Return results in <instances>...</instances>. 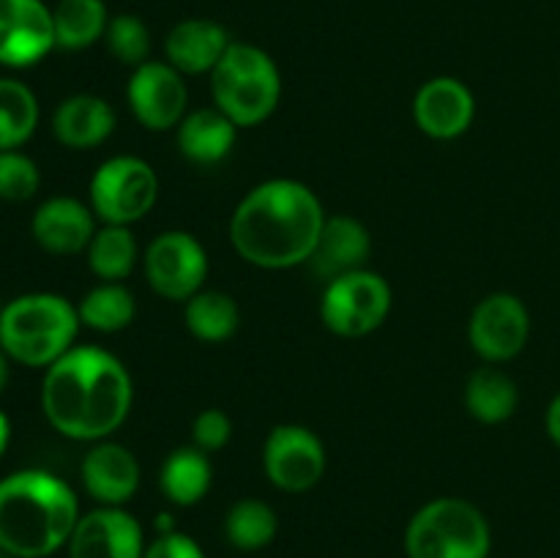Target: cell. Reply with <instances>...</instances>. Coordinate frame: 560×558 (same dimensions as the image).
I'll return each mask as SVG.
<instances>
[{
    "instance_id": "6da1fadb",
    "label": "cell",
    "mask_w": 560,
    "mask_h": 558,
    "mask_svg": "<svg viewBox=\"0 0 560 558\" xmlns=\"http://www.w3.org/2000/svg\"><path fill=\"white\" fill-rule=\"evenodd\" d=\"M131 399L135 383L124 361L93 345H74L44 372V416L71 441H107L129 419Z\"/></svg>"
},
{
    "instance_id": "7a4b0ae2",
    "label": "cell",
    "mask_w": 560,
    "mask_h": 558,
    "mask_svg": "<svg viewBox=\"0 0 560 558\" xmlns=\"http://www.w3.org/2000/svg\"><path fill=\"white\" fill-rule=\"evenodd\" d=\"M326 211L315 191L295 178H271L244 195L230 217V244L246 263L284 271L310 263Z\"/></svg>"
},
{
    "instance_id": "3957f363",
    "label": "cell",
    "mask_w": 560,
    "mask_h": 558,
    "mask_svg": "<svg viewBox=\"0 0 560 558\" xmlns=\"http://www.w3.org/2000/svg\"><path fill=\"white\" fill-rule=\"evenodd\" d=\"M74 490L49 470L27 468L0 479V547L11 558H47L69 545L80 523Z\"/></svg>"
},
{
    "instance_id": "277c9868",
    "label": "cell",
    "mask_w": 560,
    "mask_h": 558,
    "mask_svg": "<svg viewBox=\"0 0 560 558\" xmlns=\"http://www.w3.org/2000/svg\"><path fill=\"white\" fill-rule=\"evenodd\" d=\"M82 321L58 293H25L0 312V348L25 367H49L74 348Z\"/></svg>"
},
{
    "instance_id": "5b68a950",
    "label": "cell",
    "mask_w": 560,
    "mask_h": 558,
    "mask_svg": "<svg viewBox=\"0 0 560 558\" xmlns=\"http://www.w3.org/2000/svg\"><path fill=\"white\" fill-rule=\"evenodd\" d=\"M213 107L222 109L238 129L271 118L282 98V74L266 49L233 42L211 71Z\"/></svg>"
},
{
    "instance_id": "8992f818",
    "label": "cell",
    "mask_w": 560,
    "mask_h": 558,
    "mask_svg": "<svg viewBox=\"0 0 560 558\" xmlns=\"http://www.w3.org/2000/svg\"><path fill=\"white\" fill-rule=\"evenodd\" d=\"M490 547V523L465 498L446 496L424 503L405 528L408 558H487Z\"/></svg>"
},
{
    "instance_id": "52a82bcc",
    "label": "cell",
    "mask_w": 560,
    "mask_h": 558,
    "mask_svg": "<svg viewBox=\"0 0 560 558\" xmlns=\"http://www.w3.org/2000/svg\"><path fill=\"white\" fill-rule=\"evenodd\" d=\"M156 170L140 156H113L98 164L88 189V206L102 224L131 228L156 206Z\"/></svg>"
},
{
    "instance_id": "ba28073f",
    "label": "cell",
    "mask_w": 560,
    "mask_h": 558,
    "mask_svg": "<svg viewBox=\"0 0 560 558\" xmlns=\"http://www.w3.org/2000/svg\"><path fill=\"white\" fill-rule=\"evenodd\" d=\"M392 312V288L377 271L345 274L323 290L320 317L337 337L359 339L377 332Z\"/></svg>"
},
{
    "instance_id": "9c48e42d",
    "label": "cell",
    "mask_w": 560,
    "mask_h": 558,
    "mask_svg": "<svg viewBox=\"0 0 560 558\" xmlns=\"http://www.w3.org/2000/svg\"><path fill=\"white\" fill-rule=\"evenodd\" d=\"M142 271L156 295L167 301H189L206 284L208 255L186 230H167L148 244Z\"/></svg>"
},
{
    "instance_id": "30bf717a",
    "label": "cell",
    "mask_w": 560,
    "mask_h": 558,
    "mask_svg": "<svg viewBox=\"0 0 560 558\" xmlns=\"http://www.w3.org/2000/svg\"><path fill=\"white\" fill-rule=\"evenodd\" d=\"M326 446L304 425H279L262 446V468L268 481L282 492H306L326 474Z\"/></svg>"
},
{
    "instance_id": "8fae6325",
    "label": "cell",
    "mask_w": 560,
    "mask_h": 558,
    "mask_svg": "<svg viewBox=\"0 0 560 558\" xmlns=\"http://www.w3.org/2000/svg\"><path fill=\"white\" fill-rule=\"evenodd\" d=\"M530 337V312L514 293H490L468 321V342L490 364L517 359Z\"/></svg>"
},
{
    "instance_id": "7c38bea8",
    "label": "cell",
    "mask_w": 560,
    "mask_h": 558,
    "mask_svg": "<svg viewBox=\"0 0 560 558\" xmlns=\"http://www.w3.org/2000/svg\"><path fill=\"white\" fill-rule=\"evenodd\" d=\"M126 98L137 124L148 131L178 129L189 104V88L184 74L167 60H148L131 71Z\"/></svg>"
},
{
    "instance_id": "4fadbf2b",
    "label": "cell",
    "mask_w": 560,
    "mask_h": 558,
    "mask_svg": "<svg viewBox=\"0 0 560 558\" xmlns=\"http://www.w3.org/2000/svg\"><path fill=\"white\" fill-rule=\"evenodd\" d=\"M52 49V9L44 0H0V63L25 69Z\"/></svg>"
},
{
    "instance_id": "5bb4252c",
    "label": "cell",
    "mask_w": 560,
    "mask_h": 558,
    "mask_svg": "<svg viewBox=\"0 0 560 558\" xmlns=\"http://www.w3.org/2000/svg\"><path fill=\"white\" fill-rule=\"evenodd\" d=\"M69 558H142L145 536L124 507H98L82 514L69 539Z\"/></svg>"
},
{
    "instance_id": "9a60e30c",
    "label": "cell",
    "mask_w": 560,
    "mask_h": 558,
    "mask_svg": "<svg viewBox=\"0 0 560 558\" xmlns=\"http://www.w3.org/2000/svg\"><path fill=\"white\" fill-rule=\"evenodd\" d=\"M413 118L432 140H457L476 118V98L457 77H432L413 98Z\"/></svg>"
},
{
    "instance_id": "2e32d148",
    "label": "cell",
    "mask_w": 560,
    "mask_h": 558,
    "mask_svg": "<svg viewBox=\"0 0 560 558\" xmlns=\"http://www.w3.org/2000/svg\"><path fill=\"white\" fill-rule=\"evenodd\" d=\"M96 213L77 197H49L36 208L31 233L49 255H80L96 235Z\"/></svg>"
},
{
    "instance_id": "e0dca14e",
    "label": "cell",
    "mask_w": 560,
    "mask_h": 558,
    "mask_svg": "<svg viewBox=\"0 0 560 558\" xmlns=\"http://www.w3.org/2000/svg\"><path fill=\"white\" fill-rule=\"evenodd\" d=\"M82 485L98 507H124L140 487V463L124 443L96 441L82 460Z\"/></svg>"
},
{
    "instance_id": "ac0fdd59",
    "label": "cell",
    "mask_w": 560,
    "mask_h": 558,
    "mask_svg": "<svg viewBox=\"0 0 560 558\" xmlns=\"http://www.w3.org/2000/svg\"><path fill=\"white\" fill-rule=\"evenodd\" d=\"M230 44V33L219 22L184 20L164 38V60L180 74H211Z\"/></svg>"
},
{
    "instance_id": "d6986e66",
    "label": "cell",
    "mask_w": 560,
    "mask_h": 558,
    "mask_svg": "<svg viewBox=\"0 0 560 558\" xmlns=\"http://www.w3.org/2000/svg\"><path fill=\"white\" fill-rule=\"evenodd\" d=\"M372 252L370 230L364 222L348 213H334L323 224L320 241L315 246V255L310 257L315 274L326 277L328 282L345 274L361 271Z\"/></svg>"
},
{
    "instance_id": "ffe728a7",
    "label": "cell",
    "mask_w": 560,
    "mask_h": 558,
    "mask_svg": "<svg viewBox=\"0 0 560 558\" xmlns=\"http://www.w3.org/2000/svg\"><path fill=\"white\" fill-rule=\"evenodd\" d=\"M115 109L107 98L93 93H77L63 98L52 115V131L60 146L71 151H88L115 131Z\"/></svg>"
},
{
    "instance_id": "44dd1931",
    "label": "cell",
    "mask_w": 560,
    "mask_h": 558,
    "mask_svg": "<svg viewBox=\"0 0 560 558\" xmlns=\"http://www.w3.org/2000/svg\"><path fill=\"white\" fill-rule=\"evenodd\" d=\"M238 137V126L217 107L186 113L178 124V148L191 164H219L230 156Z\"/></svg>"
},
{
    "instance_id": "7402d4cb",
    "label": "cell",
    "mask_w": 560,
    "mask_h": 558,
    "mask_svg": "<svg viewBox=\"0 0 560 558\" xmlns=\"http://www.w3.org/2000/svg\"><path fill=\"white\" fill-rule=\"evenodd\" d=\"M213 481V465L202 449L180 446L167 454L159 474V487L164 498L175 507H195L208 496Z\"/></svg>"
},
{
    "instance_id": "603a6c76",
    "label": "cell",
    "mask_w": 560,
    "mask_h": 558,
    "mask_svg": "<svg viewBox=\"0 0 560 558\" xmlns=\"http://www.w3.org/2000/svg\"><path fill=\"white\" fill-rule=\"evenodd\" d=\"M517 383L495 367H481L468 377L465 386V408L481 425H503L517 414Z\"/></svg>"
},
{
    "instance_id": "cb8c5ba5",
    "label": "cell",
    "mask_w": 560,
    "mask_h": 558,
    "mask_svg": "<svg viewBox=\"0 0 560 558\" xmlns=\"http://www.w3.org/2000/svg\"><path fill=\"white\" fill-rule=\"evenodd\" d=\"M184 323L200 342H228L241 326L235 299L222 290H200L184 304Z\"/></svg>"
},
{
    "instance_id": "d4e9b609",
    "label": "cell",
    "mask_w": 560,
    "mask_h": 558,
    "mask_svg": "<svg viewBox=\"0 0 560 558\" xmlns=\"http://www.w3.org/2000/svg\"><path fill=\"white\" fill-rule=\"evenodd\" d=\"M55 47L77 49L93 47L107 33V5L104 0H58L52 9Z\"/></svg>"
},
{
    "instance_id": "484cf974",
    "label": "cell",
    "mask_w": 560,
    "mask_h": 558,
    "mask_svg": "<svg viewBox=\"0 0 560 558\" xmlns=\"http://www.w3.org/2000/svg\"><path fill=\"white\" fill-rule=\"evenodd\" d=\"M88 266L102 282H124L137 266V241L131 228L124 224H102L85 249Z\"/></svg>"
},
{
    "instance_id": "4316f807",
    "label": "cell",
    "mask_w": 560,
    "mask_h": 558,
    "mask_svg": "<svg viewBox=\"0 0 560 558\" xmlns=\"http://www.w3.org/2000/svg\"><path fill=\"white\" fill-rule=\"evenodd\" d=\"M82 326L102 334L124 332L137 315V301L124 282H102L88 290L77 304Z\"/></svg>"
},
{
    "instance_id": "83f0119b",
    "label": "cell",
    "mask_w": 560,
    "mask_h": 558,
    "mask_svg": "<svg viewBox=\"0 0 560 558\" xmlns=\"http://www.w3.org/2000/svg\"><path fill=\"white\" fill-rule=\"evenodd\" d=\"M38 126L36 93L20 80L0 77V151H16Z\"/></svg>"
},
{
    "instance_id": "f1b7e54d",
    "label": "cell",
    "mask_w": 560,
    "mask_h": 558,
    "mask_svg": "<svg viewBox=\"0 0 560 558\" xmlns=\"http://www.w3.org/2000/svg\"><path fill=\"white\" fill-rule=\"evenodd\" d=\"M279 518L260 498H244L233 503L224 518V536L235 550L255 553L277 539Z\"/></svg>"
},
{
    "instance_id": "f546056e",
    "label": "cell",
    "mask_w": 560,
    "mask_h": 558,
    "mask_svg": "<svg viewBox=\"0 0 560 558\" xmlns=\"http://www.w3.org/2000/svg\"><path fill=\"white\" fill-rule=\"evenodd\" d=\"M104 38H107L109 53H113V58L118 60V63L131 66V69L148 63V55H151V33H148V25L140 16H113Z\"/></svg>"
},
{
    "instance_id": "4dcf8cb0",
    "label": "cell",
    "mask_w": 560,
    "mask_h": 558,
    "mask_svg": "<svg viewBox=\"0 0 560 558\" xmlns=\"http://www.w3.org/2000/svg\"><path fill=\"white\" fill-rule=\"evenodd\" d=\"M42 184L36 162L20 151H0V200L25 202Z\"/></svg>"
},
{
    "instance_id": "1f68e13d",
    "label": "cell",
    "mask_w": 560,
    "mask_h": 558,
    "mask_svg": "<svg viewBox=\"0 0 560 558\" xmlns=\"http://www.w3.org/2000/svg\"><path fill=\"white\" fill-rule=\"evenodd\" d=\"M233 438V421L222 408H206L191 421V443L206 454L224 449Z\"/></svg>"
},
{
    "instance_id": "d6a6232c",
    "label": "cell",
    "mask_w": 560,
    "mask_h": 558,
    "mask_svg": "<svg viewBox=\"0 0 560 558\" xmlns=\"http://www.w3.org/2000/svg\"><path fill=\"white\" fill-rule=\"evenodd\" d=\"M142 558H206V553L191 536L180 534V531H170V534H159L145 547Z\"/></svg>"
},
{
    "instance_id": "836d02e7",
    "label": "cell",
    "mask_w": 560,
    "mask_h": 558,
    "mask_svg": "<svg viewBox=\"0 0 560 558\" xmlns=\"http://www.w3.org/2000/svg\"><path fill=\"white\" fill-rule=\"evenodd\" d=\"M545 427H547V435H550V441L560 449V392L552 397V403L547 405Z\"/></svg>"
},
{
    "instance_id": "e575fe53",
    "label": "cell",
    "mask_w": 560,
    "mask_h": 558,
    "mask_svg": "<svg viewBox=\"0 0 560 558\" xmlns=\"http://www.w3.org/2000/svg\"><path fill=\"white\" fill-rule=\"evenodd\" d=\"M9 441H11V421H9V416H5L3 410H0V457H3V452H5V446H9Z\"/></svg>"
},
{
    "instance_id": "d590c367",
    "label": "cell",
    "mask_w": 560,
    "mask_h": 558,
    "mask_svg": "<svg viewBox=\"0 0 560 558\" xmlns=\"http://www.w3.org/2000/svg\"><path fill=\"white\" fill-rule=\"evenodd\" d=\"M5 383H9V356H5V350L0 348V394H3Z\"/></svg>"
},
{
    "instance_id": "8d00e7d4",
    "label": "cell",
    "mask_w": 560,
    "mask_h": 558,
    "mask_svg": "<svg viewBox=\"0 0 560 558\" xmlns=\"http://www.w3.org/2000/svg\"><path fill=\"white\" fill-rule=\"evenodd\" d=\"M5 556H9V553H5V550H3V547H0V558H5Z\"/></svg>"
}]
</instances>
